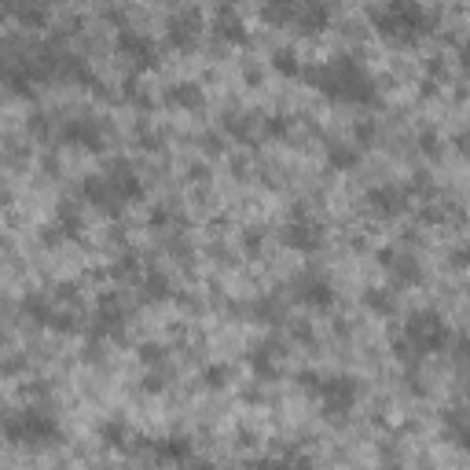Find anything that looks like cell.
Returning a JSON list of instances; mask_svg holds the SVG:
<instances>
[{
	"label": "cell",
	"instance_id": "obj_17",
	"mask_svg": "<svg viewBox=\"0 0 470 470\" xmlns=\"http://www.w3.org/2000/svg\"><path fill=\"white\" fill-rule=\"evenodd\" d=\"M213 37L217 41H225V45H246L250 41V34H246V22L239 19V12L228 4L217 8V15H213Z\"/></svg>",
	"mask_w": 470,
	"mask_h": 470
},
{
	"label": "cell",
	"instance_id": "obj_29",
	"mask_svg": "<svg viewBox=\"0 0 470 470\" xmlns=\"http://www.w3.org/2000/svg\"><path fill=\"white\" fill-rule=\"evenodd\" d=\"M364 309L375 312V317H390V312L397 309V298H393V291H386V287H367V291H364Z\"/></svg>",
	"mask_w": 470,
	"mask_h": 470
},
{
	"label": "cell",
	"instance_id": "obj_9",
	"mask_svg": "<svg viewBox=\"0 0 470 470\" xmlns=\"http://www.w3.org/2000/svg\"><path fill=\"white\" fill-rule=\"evenodd\" d=\"M114 52L121 59H129L136 70H154V67H159V45H154L147 34H140V29L121 26L118 37H114Z\"/></svg>",
	"mask_w": 470,
	"mask_h": 470
},
{
	"label": "cell",
	"instance_id": "obj_36",
	"mask_svg": "<svg viewBox=\"0 0 470 470\" xmlns=\"http://www.w3.org/2000/svg\"><path fill=\"white\" fill-rule=\"evenodd\" d=\"M140 360L147 367H162L166 364V350L162 346H140Z\"/></svg>",
	"mask_w": 470,
	"mask_h": 470
},
{
	"label": "cell",
	"instance_id": "obj_19",
	"mask_svg": "<svg viewBox=\"0 0 470 470\" xmlns=\"http://www.w3.org/2000/svg\"><path fill=\"white\" fill-rule=\"evenodd\" d=\"M81 199L92 210H100V213H121V206H118V199H114V192H111V184H107L103 173H92V177L81 180Z\"/></svg>",
	"mask_w": 470,
	"mask_h": 470
},
{
	"label": "cell",
	"instance_id": "obj_4",
	"mask_svg": "<svg viewBox=\"0 0 470 470\" xmlns=\"http://www.w3.org/2000/svg\"><path fill=\"white\" fill-rule=\"evenodd\" d=\"M298 386L320 404L327 419H346L353 404L360 400V383L353 375H320V371H301Z\"/></svg>",
	"mask_w": 470,
	"mask_h": 470
},
{
	"label": "cell",
	"instance_id": "obj_11",
	"mask_svg": "<svg viewBox=\"0 0 470 470\" xmlns=\"http://www.w3.org/2000/svg\"><path fill=\"white\" fill-rule=\"evenodd\" d=\"M284 243L298 254H317L324 246V228L317 217H309V210H294V217L284 225Z\"/></svg>",
	"mask_w": 470,
	"mask_h": 470
},
{
	"label": "cell",
	"instance_id": "obj_3",
	"mask_svg": "<svg viewBox=\"0 0 470 470\" xmlns=\"http://www.w3.org/2000/svg\"><path fill=\"white\" fill-rule=\"evenodd\" d=\"M371 26L390 45H416L430 34V15L419 0H386L371 8Z\"/></svg>",
	"mask_w": 470,
	"mask_h": 470
},
{
	"label": "cell",
	"instance_id": "obj_5",
	"mask_svg": "<svg viewBox=\"0 0 470 470\" xmlns=\"http://www.w3.org/2000/svg\"><path fill=\"white\" fill-rule=\"evenodd\" d=\"M4 437L15 449H48V445L62 441V430H59L55 416H48L45 408H22L4 419Z\"/></svg>",
	"mask_w": 470,
	"mask_h": 470
},
{
	"label": "cell",
	"instance_id": "obj_2",
	"mask_svg": "<svg viewBox=\"0 0 470 470\" xmlns=\"http://www.w3.org/2000/svg\"><path fill=\"white\" fill-rule=\"evenodd\" d=\"M449 346H452V331L441 312H433V309L412 312V317L404 320V331L393 338V353L404 364H419L430 353H445Z\"/></svg>",
	"mask_w": 470,
	"mask_h": 470
},
{
	"label": "cell",
	"instance_id": "obj_28",
	"mask_svg": "<svg viewBox=\"0 0 470 470\" xmlns=\"http://www.w3.org/2000/svg\"><path fill=\"white\" fill-rule=\"evenodd\" d=\"M107 272H111V279H118V284H136L144 276V265L136 254H121V258H114V265Z\"/></svg>",
	"mask_w": 470,
	"mask_h": 470
},
{
	"label": "cell",
	"instance_id": "obj_6",
	"mask_svg": "<svg viewBox=\"0 0 470 470\" xmlns=\"http://www.w3.org/2000/svg\"><path fill=\"white\" fill-rule=\"evenodd\" d=\"M22 312H26V320L37 324V327H48V331H59V334L78 331V317L67 309V301H59L55 294H26Z\"/></svg>",
	"mask_w": 470,
	"mask_h": 470
},
{
	"label": "cell",
	"instance_id": "obj_1",
	"mask_svg": "<svg viewBox=\"0 0 470 470\" xmlns=\"http://www.w3.org/2000/svg\"><path fill=\"white\" fill-rule=\"evenodd\" d=\"M301 78L324 92L334 103H353V107H375L379 103V88H375V78L360 67L353 55H338L331 62H317V67H305Z\"/></svg>",
	"mask_w": 470,
	"mask_h": 470
},
{
	"label": "cell",
	"instance_id": "obj_35",
	"mask_svg": "<svg viewBox=\"0 0 470 470\" xmlns=\"http://www.w3.org/2000/svg\"><path fill=\"white\" fill-rule=\"evenodd\" d=\"M452 357H456V364L459 367H466L470 364V334H459V338H452Z\"/></svg>",
	"mask_w": 470,
	"mask_h": 470
},
{
	"label": "cell",
	"instance_id": "obj_27",
	"mask_svg": "<svg viewBox=\"0 0 470 470\" xmlns=\"http://www.w3.org/2000/svg\"><path fill=\"white\" fill-rule=\"evenodd\" d=\"M327 166L338 169V173H346V169L360 166V151L353 144H331L327 147Z\"/></svg>",
	"mask_w": 470,
	"mask_h": 470
},
{
	"label": "cell",
	"instance_id": "obj_24",
	"mask_svg": "<svg viewBox=\"0 0 470 470\" xmlns=\"http://www.w3.org/2000/svg\"><path fill=\"white\" fill-rule=\"evenodd\" d=\"M441 430H445V437L456 445V449H463V452H470V408H449L445 416H441Z\"/></svg>",
	"mask_w": 470,
	"mask_h": 470
},
{
	"label": "cell",
	"instance_id": "obj_21",
	"mask_svg": "<svg viewBox=\"0 0 470 470\" xmlns=\"http://www.w3.org/2000/svg\"><path fill=\"white\" fill-rule=\"evenodd\" d=\"M279 342H258V346H250V353H246V364H250V371H254V379H276L279 375Z\"/></svg>",
	"mask_w": 470,
	"mask_h": 470
},
{
	"label": "cell",
	"instance_id": "obj_10",
	"mask_svg": "<svg viewBox=\"0 0 470 470\" xmlns=\"http://www.w3.org/2000/svg\"><path fill=\"white\" fill-rule=\"evenodd\" d=\"M103 177H107V184H111V192H114V199H118L121 210H125V206L144 202L147 187H144V177L133 169V162L118 159V162H111V166L103 169Z\"/></svg>",
	"mask_w": 470,
	"mask_h": 470
},
{
	"label": "cell",
	"instance_id": "obj_18",
	"mask_svg": "<svg viewBox=\"0 0 470 470\" xmlns=\"http://www.w3.org/2000/svg\"><path fill=\"white\" fill-rule=\"evenodd\" d=\"M334 19V0H301V12L294 19V26L301 29V34H320V29H327Z\"/></svg>",
	"mask_w": 470,
	"mask_h": 470
},
{
	"label": "cell",
	"instance_id": "obj_13",
	"mask_svg": "<svg viewBox=\"0 0 470 470\" xmlns=\"http://www.w3.org/2000/svg\"><path fill=\"white\" fill-rule=\"evenodd\" d=\"M412 206V187H400V184H379L367 192V210L383 221H393L404 210Z\"/></svg>",
	"mask_w": 470,
	"mask_h": 470
},
{
	"label": "cell",
	"instance_id": "obj_33",
	"mask_svg": "<svg viewBox=\"0 0 470 470\" xmlns=\"http://www.w3.org/2000/svg\"><path fill=\"white\" fill-rule=\"evenodd\" d=\"M287 133H291V118H287V114L261 118V136H268V140H284Z\"/></svg>",
	"mask_w": 470,
	"mask_h": 470
},
{
	"label": "cell",
	"instance_id": "obj_41",
	"mask_svg": "<svg viewBox=\"0 0 470 470\" xmlns=\"http://www.w3.org/2000/svg\"><path fill=\"white\" fill-rule=\"evenodd\" d=\"M459 67L470 74V45H463V48H459Z\"/></svg>",
	"mask_w": 470,
	"mask_h": 470
},
{
	"label": "cell",
	"instance_id": "obj_12",
	"mask_svg": "<svg viewBox=\"0 0 470 470\" xmlns=\"http://www.w3.org/2000/svg\"><path fill=\"white\" fill-rule=\"evenodd\" d=\"M202 29H206V22H202V12H199V8H180V12L169 15V22H166V41H169L177 52H192V48H199V41H202Z\"/></svg>",
	"mask_w": 470,
	"mask_h": 470
},
{
	"label": "cell",
	"instance_id": "obj_32",
	"mask_svg": "<svg viewBox=\"0 0 470 470\" xmlns=\"http://www.w3.org/2000/svg\"><path fill=\"white\" fill-rule=\"evenodd\" d=\"M272 67L284 74V78H301V62H298V55L291 52V48H279V52H272Z\"/></svg>",
	"mask_w": 470,
	"mask_h": 470
},
{
	"label": "cell",
	"instance_id": "obj_26",
	"mask_svg": "<svg viewBox=\"0 0 470 470\" xmlns=\"http://www.w3.org/2000/svg\"><path fill=\"white\" fill-rule=\"evenodd\" d=\"M301 0H261V19L268 26H294Z\"/></svg>",
	"mask_w": 470,
	"mask_h": 470
},
{
	"label": "cell",
	"instance_id": "obj_20",
	"mask_svg": "<svg viewBox=\"0 0 470 470\" xmlns=\"http://www.w3.org/2000/svg\"><path fill=\"white\" fill-rule=\"evenodd\" d=\"M8 15L22 29H41V26H48L52 0H8Z\"/></svg>",
	"mask_w": 470,
	"mask_h": 470
},
{
	"label": "cell",
	"instance_id": "obj_31",
	"mask_svg": "<svg viewBox=\"0 0 470 470\" xmlns=\"http://www.w3.org/2000/svg\"><path fill=\"white\" fill-rule=\"evenodd\" d=\"M254 125H261V121H258V118H246V114H228V118H225V129H228L235 140H243V144L254 140Z\"/></svg>",
	"mask_w": 470,
	"mask_h": 470
},
{
	"label": "cell",
	"instance_id": "obj_7",
	"mask_svg": "<svg viewBox=\"0 0 470 470\" xmlns=\"http://www.w3.org/2000/svg\"><path fill=\"white\" fill-rule=\"evenodd\" d=\"M125 324H129V305L118 291H107L96 298L92 305V327L88 334L100 338V342H111V338H121L125 334Z\"/></svg>",
	"mask_w": 470,
	"mask_h": 470
},
{
	"label": "cell",
	"instance_id": "obj_38",
	"mask_svg": "<svg viewBox=\"0 0 470 470\" xmlns=\"http://www.w3.org/2000/svg\"><path fill=\"white\" fill-rule=\"evenodd\" d=\"M144 390H147V393H162V390H166L162 375H154V371H151V375H144Z\"/></svg>",
	"mask_w": 470,
	"mask_h": 470
},
{
	"label": "cell",
	"instance_id": "obj_14",
	"mask_svg": "<svg viewBox=\"0 0 470 470\" xmlns=\"http://www.w3.org/2000/svg\"><path fill=\"white\" fill-rule=\"evenodd\" d=\"M294 301H301V305H309V309H331L334 305V287H331V279H324L320 272H305V276H298L294 279Z\"/></svg>",
	"mask_w": 470,
	"mask_h": 470
},
{
	"label": "cell",
	"instance_id": "obj_16",
	"mask_svg": "<svg viewBox=\"0 0 470 470\" xmlns=\"http://www.w3.org/2000/svg\"><path fill=\"white\" fill-rule=\"evenodd\" d=\"M379 261L393 276L397 287H419L423 284V265L412 254H397V250H379Z\"/></svg>",
	"mask_w": 470,
	"mask_h": 470
},
{
	"label": "cell",
	"instance_id": "obj_15",
	"mask_svg": "<svg viewBox=\"0 0 470 470\" xmlns=\"http://www.w3.org/2000/svg\"><path fill=\"white\" fill-rule=\"evenodd\" d=\"M81 228H85L81 210H78L74 202H62L59 213H55V221L45 228V243H48V246H55V243H70V239L81 235Z\"/></svg>",
	"mask_w": 470,
	"mask_h": 470
},
{
	"label": "cell",
	"instance_id": "obj_34",
	"mask_svg": "<svg viewBox=\"0 0 470 470\" xmlns=\"http://www.w3.org/2000/svg\"><path fill=\"white\" fill-rule=\"evenodd\" d=\"M228 379H232V367H225V364H210V367L202 371V386H206V390H225Z\"/></svg>",
	"mask_w": 470,
	"mask_h": 470
},
{
	"label": "cell",
	"instance_id": "obj_23",
	"mask_svg": "<svg viewBox=\"0 0 470 470\" xmlns=\"http://www.w3.org/2000/svg\"><path fill=\"white\" fill-rule=\"evenodd\" d=\"M136 291H140V301L147 305H159V301H169L177 291H173V279L162 272V268H144V276L136 279Z\"/></svg>",
	"mask_w": 470,
	"mask_h": 470
},
{
	"label": "cell",
	"instance_id": "obj_30",
	"mask_svg": "<svg viewBox=\"0 0 470 470\" xmlns=\"http://www.w3.org/2000/svg\"><path fill=\"white\" fill-rule=\"evenodd\" d=\"M100 441L107 449H129V426H125L121 419H107L100 426Z\"/></svg>",
	"mask_w": 470,
	"mask_h": 470
},
{
	"label": "cell",
	"instance_id": "obj_22",
	"mask_svg": "<svg viewBox=\"0 0 470 470\" xmlns=\"http://www.w3.org/2000/svg\"><path fill=\"white\" fill-rule=\"evenodd\" d=\"M147 456L154 463H192L195 459V449H192V441H187V437L173 433V437H162V441H151L147 445Z\"/></svg>",
	"mask_w": 470,
	"mask_h": 470
},
{
	"label": "cell",
	"instance_id": "obj_37",
	"mask_svg": "<svg viewBox=\"0 0 470 470\" xmlns=\"http://www.w3.org/2000/svg\"><path fill=\"white\" fill-rule=\"evenodd\" d=\"M419 144H423V154H430V159H437V154H441V136H437V133H423Z\"/></svg>",
	"mask_w": 470,
	"mask_h": 470
},
{
	"label": "cell",
	"instance_id": "obj_40",
	"mask_svg": "<svg viewBox=\"0 0 470 470\" xmlns=\"http://www.w3.org/2000/svg\"><path fill=\"white\" fill-rule=\"evenodd\" d=\"M258 246H261V235L250 232V235H246V250H250V254H258Z\"/></svg>",
	"mask_w": 470,
	"mask_h": 470
},
{
	"label": "cell",
	"instance_id": "obj_25",
	"mask_svg": "<svg viewBox=\"0 0 470 470\" xmlns=\"http://www.w3.org/2000/svg\"><path fill=\"white\" fill-rule=\"evenodd\" d=\"M202 100L206 96H202V88L195 81H177V85L166 88V103L169 107H180V111H199Z\"/></svg>",
	"mask_w": 470,
	"mask_h": 470
},
{
	"label": "cell",
	"instance_id": "obj_8",
	"mask_svg": "<svg viewBox=\"0 0 470 470\" xmlns=\"http://www.w3.org/2000/svg\"><path fill=\"white\" fill-rule=\"evenodd\" d=\"M55 140L67 144V147H78V151H92L100 154L107 147V129L100 125V118H88V114H74L67 118L55 129Z\"/></svg>",
	"mask_w": 470,
	"mask_h": 470
},
{
	"label": "cell",
	"instance_id": "obj_39",
	"mask_svg": "<svg viewBox=\"0 0 470 470\" xmlns=\"http://www.w3.org/2000/svg\"><path fill=\"white\" fill-rule=\"evenodd\" d=\"M452 261H456V268H470V246L456 250V254H452Z\"/></svg>",
	"mask_w": 470,
	"mask_h": 470
}]
</instances>
